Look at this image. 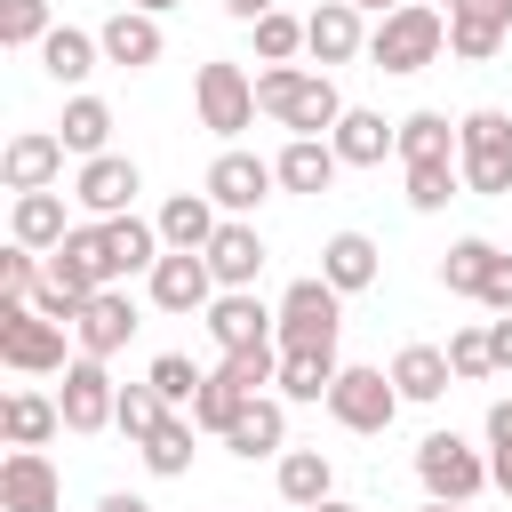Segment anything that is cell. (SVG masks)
Masks as SVG:
<instances>
[{
    "mask_svg": "<svg viewBox=\"0 0 512 512\" xmlns=\"http://www.w3.org/2000/svg\"><path fill=\"white\" fill-rule=\"evenodd\" d=\"M280 496L304 504V512L328 504V456H320V448H288V456H280Z\"/></svg>",
    "mask_w": 512,
    "mask_h": 512,
    "instance_id": "35",
    "label": "cell"
},
{
    "mask_svg": "<svg viewBox=\"0 0 512 512\" xmlns=\"http://www.w3.org/2000/svg\"><path fill=\"white\" fill-rule=\"evenodd\" d=\"M280 0H224V16H240V24H264Z\"/></svg>",
    "mask_w": 512,
    "mask_h": 512,
    "instance_id": "49",
    "label": "cell"
},
{
    "mask_svg": "<svg viewBox=\"0 0 512 512\" xmlns=\"http://www.w3.org/2000/svg\"><path fill=\"white\" fill-rule=\"evenodd\" d=\"M128 8H144V16H168V8H176V0H128Z\"/></svg>",
    "mask_w": 512,
    "mask_h": 512,
    "instance_id": "52",
    "label": "cell"
},
{
    "mask_svg": "<svg viewBox=\"0 0 512 512\" xmlns=\"http://www.w3.org/2000/svg\"><path fill=\"white\" fill-rule=\"evenodd\" d=\"M160 240H168L176 256H200V248L216 240V200H208V192H176V200L160 208Z\"/></svg>",
    "mask_w": 512,
    "mask_h": 512,
    "instance_id": "26",
    "label": "cell"
},
{
    "mask_svg": "<svg viewBox=\"0 0 512 512\" xmlns=\"http://www.w3.org/2000/svg\"><path fill=\"white\" fill-rule=\"evenodd\" d=\"M448 368H456L464 384H472V376H488V368H496V352H488V328H456V336H448Z\"/></svg>",
    "mask_w": 512,
    "mask_h": 512,
    "instance_id": "45",
    "label": "cell"
},
{
    "mask_svg": "<svg viewBox=\"0 0 512 512\" xmlns=\"http://www.w3.org/2000/svg\"><path fill=\"white\" fill-rule=\"evenodd\" d=\"M8 232H16V248H32V256H56V248L72 240V224H64V200H56V192H16Z\"/></svg>",
    "mask_w": 512,
    "mask_h": 512,
    "instance_id": "23",
    "label": "cell"
},
{
    "mask_svg": "<svg viewBox=\"0 0 512 512\" xmlns=\"http://www.w3.org/2000/svg\"><path fill=\"white\" fill-rule=\"evenodd\" d=\"M488 448H512V400L488 408Z\"/></svg>",
    "mask_w": 512,
    "mask_h": 512,
    "instance_id": "47",
    "label": "cell"
},
{
    "mask_svg": "<svg viewBox=\"0 0 512 512\" xmlns=\"http://www.w3.org/2000/svg\"><path fill=\"white\" fill-rule=\"evenodd\" d=\"M56 176H64V136H48V128L8 136V152H0V184L8 192H48Z\"/></svg>",
    "mask_w": 512,
    "mask_h": 512,
    "instance_id": "14",
    "label": "cell"
},
{
    "mask_svg": "<svg viewBox=\"0 0 512 512\" xmlns=\"http://www.w3.org/2000/svg\"><path fill=\"white\" fill-rule=\"evenodd\" d=\"M504 32H512V0H464V8L448 16V48H456L464 64H488V56L504 48Z\"/></svg>",
    "mask_w": 512,
    "mask_h": 512,
    "instance_id": "18",
    "label": "cell"
},
{
    "mask_svg": "<svg viewBox=\"0 0 512 512\" xmlns=\"http://www.w3.org/2000/svg\"><path fill=\"white\" fill-rule=\"evenodd\" d=\"M216 296H224V288H216L208 256H176V248H168V256L152 264V304H160V312H208Z\"/></svg>",
    "mask_w": 512,
    "mask_h": 512,
    "instance_id": "15",
    "label": "cell"
},
{
    "mask_svg": "<svg viewBox=\"0 0 512 512\" xmlns=\"http://www.w3.org/2000/svg\"><path fill=\"white\" fill-rule=\"evenodd\" d=\"M48 32V0H0V48H40Z\"/></svg>",
    "mask_w": 512,
    "mask_h": 512,
    "instance_id": "42",
    "label": "cell"
},
{
    "mask_svg": "<svg viewBox=\"0 0 512 512\" xmlns=\"http://www.w3.org/2000/svg\"><path fill=\"white\" fill-rule=\"evenodd\" d=\"M272 168H280V192H328L344 160H336L328 136H288V152H280Z\"/></svg>",
    "mask_w": 512,
    "mask_h": 512,
    "instance_id": "24",
    "label": "cell"
},
{
    "mask_svg": "<svg viewBox=\"0 0 512 512\" xmlns=\"http://www.w3.org/2000/svg\"><path fill=\"white\" fill-rule=\"evenodd\" d=\"M96 48H104V64H120V72H144V64H160V16H144V8H120L104 32H96Z\"/></svg>",
    "mask_w": 512,
    "mask_h": 512,
    "instance_id": "19",
    "label": "cell"
},
{
    "mask_svg": "<svg viewBox=\"0 0 512 512\" xmlns=\"http://www.w3.org/2000/svg\"><path fill=\"white\" fill-rule=\"evenodd\" d=\"M496 256H504V248H488V240H456V248L440 256V288H448V296H480L488 272H496Z\"/></svg>",
    "mask_w": 512,
    "mask_h": 512,
    "instance_id": "33",
    "label": "cell"
},
{
    "mask_svg": "<svg viewBox=\"0 0 512 512\" xmlns=\"http://www.w3.org/2000/svg\"><path fill=\"white\" fill-rule=\"evenodd\" d=\"M480 304H488V312H512V256H496V272H488Z\"/></svg>",
    "mask_w": 512,
    "mask_h": 512,
    "instance_id": "46",
    "label": "cell"
},
{
    "mask_svg": "<svg viewBox=\"0 0 512 512\" xmlns=\"http://www.w3.org/2000/svg\"><path fill=\"white\" fill-rule=\"evenodd\" d=\"M168 416H176V408H168V400H160L152 384H120V416H112V424H120V432H128L136 448H144V440H152V432H160Z\"/></svg>",
    "mask_w": 512,
    "mask_h": 512,
    "instance_id": "38",
    "label": "cell"
},
{
    "mask_svg": "<svg viewBox=\"0 0 512 512\" xmlns=\"http://www.w3.org/2000/svg\"><path fill=\"white\" fill-rule=\"evenodd\" d=\"M488 480H496V488L512 496V448H496V456H488Z\"/></svg>",
    "mask_w": 512,
    "mask_h": 512,
    "instance_id": "51",
    "label": "cell"
},
{
    "mask_svg": "<svg viewBox=\"0 0 512 512\" xmlns=\"http://www.w3.org/2000/svg\"><path fill=\"white\" fill-rule=\"evenodd\" d=\"M256 112H272V120H280V128H296V136H336L344 96H336V80H328V72L272 64V72L256 80Z\"/></svg>",
    "mask_w": 512,
    "mask_h": 512,
    "instance_id": "1",
    "label": "cell"
},
{
    "mask_svg": "<svg viewBox=\"0 0 512 512\" xmlns=\"http://www.w3.org/2000/svg\"><path fill=\"white\" fill-rule=\"evenodd\" d=\"M488 352H496V368H512V320H488Z\"/></svg>",
    "mask_w": 512,
    "mask_h": 512,
    "instance_id": "48",
    "label": "cell"
},
{
    "mask_svg": "<svg viewBox=\"0 0 512 512\" xmlns=\"http://www.w3.org/2000/svg\"><path fill=\"white\" fill-rule=\"evenodd\" d=\"M320 280H328L336 296L368 288V280H376V240H368V232H336V240L320 248Z\"/></svg>",
    "mask_w": 512,
    "mask_h": 512,
    "instance_id": "27",
    "label": "cell"
},
{
    "mask_svg": "<svg viewBox=\"0 0 512 512\" xmlns=\"http://www.w3.org/2000/svg\"><path fill=\"white\" fill-rule=\"evenodd\" d=\"M136 192H144L136 160H120V152H104V160H80V184H72V200H80L96 224H112V216H136Z\"/></svg>",
    "mask_w": 512,
    "mask_h": 512,
    "instance_id": "9",
    "label": "cell"
},
{
    "mask_svg": "<svg viewBox=\"0 0 512 512\" xmlns=\"http://www.w3.org/2000/svg\"><path fill=\"white\" fill-rule=\"evenodd\" d=\"M424 512H472V504H424Z\"/></svg>",
    "mask_w": 512,
    "mask_h": 512,
    "instance_id": "56",
    "label": "cell"
},
{
    "mask_svg": "<svg viewBox=\"0 0 512 512\" xmlns=\"http://www.w3.org/2000/svg\"><path fill=\"white\" fill-rule=\"evenodd\" d=\"M336 328H344V296L328 280H296L280 296V352H336Z\"/></svg>",
    "mask_w": 512,
    "mask_h": 512,
    "instance_id": "5",
    "label": "cell"
},
{
    "mask_svg": "<svg viewBox=\"0 0 512 512\" xmlns=\"http://www.w3.org/2000/svg\"><path fill=\"white\" fill-rule=\"evenodd\" d=\"M208 336H216L224 352L280 344V312H264V304H256V288H224V296L208 304Z\"/></svg>",
    "mask_w": 512,
    "mask_h": 512,
    "instance_id": "11",
    "label": "cell"
},
{
    "mask_svg": "<svg viewBox=\"0 0 512 512\" xmlns=\"http://www.w3.org/2000/svg\"><path fill=\"white\" fill-rule=\"evenodd\" d=\"M392 384H400V400H440V392L456 384V368H448V352H440V344H400Z\"/></svg>",
    "mask_w": 512,
    "mask_h": 512,
    "instance_id": "28",
    "label": "cell"
},
{
    "mask_svg": "<svg viewBox=\"0 0 512 512\" xmlns=\"http://www.w3.org/2000/svg\"><path fill=\"white\" fill-rule=\"evenodd\" d=\"M336 160L344 168H376L384 152H400V120H384V112H360V104H344V120H336Z\"/></svg>",
    "mask_w": 512,
    "mask_h": 512,
    "instance_id": "20",
    "label": "cell"
},
{
    "mask_svg": "<svg viewBox=\"0 0 512 512\" xmlns=\"http://www.w3.org/2000/svg\"><path fill=\"white\" fill-rule=\"evenodd\" d=\"M240 408H248V392H240V384H224V376H216V368H208V384H200V400H192V424H200V432H216V440H224V432H232V424H240Z\"/></svg>",
    "mask_w": 512,
    "mask_h": 512,
    "instance_id": "37",
    "label": "cell"
},
{
    "mask_svg": "<svg viewBox=\"0 0 512 512\" xmlns=\"http://www.w3.org/2000/svg\"><path fill=\"white\" fill-rule=\"evenodd\" d=\"M352 8H376V16H392V8H408V0H352Z\"/></svg>",
    "mask_w": 512,
    "mask_h": 512,
    "instance_id": "53",
    "label": "cell"
},
{
    "mask_svg": "<svg viewBox=\"0 0 512 512\" xmlns=\"http://www.w3.org/2000/svg\"><path fill=\"white\" fill-rule=\"evenodd\" d=\"M328 416L344 432H384L400 416V384L384 368H336V392H328Z\"/></svg>",
    "mask_w": 512,
    "mask_h": 512,
    "instance_id": "6",
    "label": "cell"
},
{
    "mask_svg": "<svg viewBox=\"0 0 512 512\" xmlns=\"http://www.w3.org/2000/svg\"><path fill=\"white\" fill-rule=\"evenodd\" d=\"M224 384H240L248 400H264V384H280V344H256V352H224L216 360Z\"/></svg>",
    "mask_w": 512,
    "mask_h": 512,
    "instance_id": "36",
    "label": "cell"
},
{
    "mask_svg": "<svg viewBox=\"0 0 512 512\" xmlns=\"http://www.w3.org/2000/svg\"><path fill=\"white\" fill-rule=\"evenodd\" d=\"M312 512H360V504H336V496H328V504H312Z\"/></svg>",
    "mask_w": 512,
    "mask_h": 512,
    "instance_id": "54",
    "label": "cell"
},
{
    "mask_svg": "<svg viewBox=\"0 0 512 512\" xmlns=\"http://www.w3.org/2000/svg\"><path fill=\"white\" fill-rule=\"evenodd\" d=\"M56 424H64V408H56V400H40V392H8V408H0L8 448H40Z\"/></svg>",
    "mask_w": 512,
    "mask_h": 512,
    "instance_id": "30",
    "label": "cell"
},
{
    "mask_svg": "<svg viewBox=\"0 0 512 512\" xmlns=\"http://www.w3.org/2000/svg\"><path fill=\"white\" fill-rule=\"evenodd\" d=\"M456 184H464V168H456V160H424V168H408V208H416V216H432V208H448V200H456Z\"/></svg>",
    "mask_w": 512,
    "mask_h": 512,
    "instance_id": "40",
    "label": "cell"
},
{
    "mask_svg": "<svg viewBox=\"0 0 512 512\" xmlns=\"http://www.w3.org/2000/svg\"><path fill=\"white\" fill-rule=\"evenodd\" d=\"M336 392V352H280V400H328Z\"/></svg>",
    "mask_w": 512,
    "mask_h": 512,
    "instance_id": "34",
    "label": "cell"
},
{
    "mask_svg": "<svg viewBox=\"0 0 512 512\" xmlns=\"http://www.w3.org/2000/svg\"><path fill=\"white\" fill-rule=\"evenodd\" d=\"M416 480H424L432 504H472V496L488 488V456L464 448L456 432H424V440H416Z\"/></svg>",
    "mask_w": 512,
    "mask_h": 512,
    "instance_id": "4",
    "label": "cell"
},
{
    "mask_svg": "<svg viewBox=\"0 0 512 512\" xmlns=\"http://www.w3.org/2000/svg\"><path fill=\"white\" fill-rule=\"evenodd\" d=\"M208 256V272H216V288H256V272H264V240H256V224H216V240L200 248Z\"/></svg>",
    "mask_w": 512,
    "mask_h": 512,
    "instance_id": "21",
    "label": "cell"
},
{
    "mask_svg": "<svg viewBox=\"0 0 512 512\" xmlns=\"http://www.w3.org/2000/svg\"><path fill=\"white\" fill-rule=\"evenodd\" d=\"M440 48H448V16H440V8H424V0L392 8V16L368 32V56H376L384 72H424Z\"/></svg>",
    "mask_w": 512,
    "mask_h": 512,
    "instance_id": "3",
    "label": "cell"
},
{
    "mask_svg": "<svg viewBox=\"0 0 512 512\" xmlns=\"http://www.w3.org/2000/svg\"><path fill=\"white\" fill-rule=\"evenodd\" d=\"M96 56H104V48H96L88 32H72V24H56V32L40 40V64H48V80H64V88H72V80H88V72H96Z\"/></svg>",
    "mask_w": 512,
    "mask_h": 512,
    "instance_id": "31",
    "label": "cell"
},
{
    "mask_svg": "<svg viewBox=\"0 0 512 512\" xmlns=\"http://www.w3.org/2000/svg\"><path fill=\"white\" fill-rule=\"evenodd\" d=\"M192 432H200L192 416H168V424H160V432L144 440V464H152L160 480H176V472H192Z\"/></svg>",
    "mask_w": 512,
    "mask_h": 512,
    "instance_id": "39",
    "label": "cell"
},
{
    "mask_svg": "<svg viewBox=\"0 0 512 512\" xmlns=\"http://www.w3.org/2000/svg\"><path fill=\"white\" fill-rule=\"evenodd\" d=\"M192 104H200V128H216V136H240L248 120H256V80L240 72V64H200V80H192Z\"/></svg>",
    "mask_w": 512,
    "mask_h": 512,
    "instance_id": "7",
    "label": "cell"
},
{
    "mask_svg": "<svg viewBox=\"0 0 512 512\" xmlns=\"http://www.w3.org/2000/svg\"><path fill=\"white\" fill-rule=\"evenodd\" d=\"M424 8H448V16H456V8H464V0H424Z\"/></svg>",
    "mask_w": 512,
    "mask_h": 512,
    "instance_id": "55",
    "label": "cell"
},
{
    "mask_svg": "<svg viewBox=\"0 0 512 512\" xmlns=\"http://www.w3.org/2000/svg\"><path fill=\"white\" fill-rule=\"evenodd\" d=\"M456 168H464V192H512V120L496 104L464 112L456 120Z\"/></svg>",
    "mask_w": 512,
    "mask_h": 512,
    "instance_id": "2",
    "label": "cell"
},
{
    "mask_svg": "<svg viewBox=\"0 0 512 512\" xmlns=\"http://www.w3.org/2000/svg\"><path fill=\"white\" fill-rule=\"evenodd\" d=\"M400 160H408V168H424V160H456V128H448V112H408V120H400Z\"/></svg>",
    "mask_w": 512,
    "mask_h": 512,
    "instance_id": "32",
    "label": "cell"
},
{
    "mask_svg": "<svg viewBox=\"0 0 512 512\" xmlns=\"http://www.w3.org/2000/svg\"><path fill=\"white\" fill-rule=\"evenodd\" d=\"M224 448H232V456H248V464H256V456H280V448H288V400H280V392L248 400V408H240V424L224 432Z\"/></svg>",
    "mask_w": 512,
    "mask_h": 512,
    "instance_id": "22",
    "label": "cell"
},
{
    "mask_svg": "<svg viewBox=\"0 0 512 512\" xmlns=\"http://www.w3.org/2000/svg\"><path fill=\"white\" fill-rule=\"evenodd\" d=\"M56 408H64V432H104L112 416H120V392H112V376H104V360H72L64 368V392H56Z\"/></svg>",
    "mask_w": 512,
    "mask_h": 512,
    "instance_id": "10",
    "label": "cell"
},
{
    "mask_svg": "<svg viewBox=\"0 0 512 512\" xmlns=\"http://www.w3.org/2000/svg\"><path fill=\"white\" fill-rule=\"evenodd\" d=\"M72 336H80V352H88V360H112V352L136 336V304H128V288L88 296V304H80V320H72Z\"/></svg>",
    "mask_w": 512,
    "mask_h": 512,
    "instance_id": "16",
    "label": "cell"
},
{
    "mask_svg": "<svg viewBox=\"0 0 512 512\" xmlns=\"http://www.w3.org/2000/svg\"><path fill=\"white\" fill-rule=\"evenodd\" d=\"M304 48H312V64H352V56L368 48L360 8H352V0H320V8L304 16Z\"/></svg>",
    "mask_w": 512,
    "mask_h": 512,
    "instance_id": "17",
    "label": "cell"
},
{
    "mask_svg": "<svg viewBox=\"0 0 512 512\" xmlns=\"http://www.w3.org/2000/svg\"><path fill=\"white\" fill-rule=\"evenodd\" d=\"M40 280H48V264H40L32 248H8V256H0V304H32Z\"/></svg>",
    "mask_w": 512,
    "mask_h": 512,
    "instance_id": "44",
    "label": "cell"
},
{
    "mask_svg": "<svg viewBox=\"0 0 512 512\" xmlns=\"http://www.w3.org/2000/svg\"><path fill=\"white\" fill-rule=\"evenodd\" d=\"M0 360L24 376H48V368H64V328L40 320L32 304H0Z\"/></svg>",
    "mask_w": 512,
    "mask_h": 512,
    "instance_id": "8",
    "label": "cell"
},
{
    "mask_svg": "<svg viewBox=\"0 0 512 512\" xmlns=\"http://www.w3.org/2000/svg\"><path fill=\"white\" fill-rule=\"evenodd\" d=\"M96 512H152V504H144V496H128V488H112V496H104Z\"/></svg>",
    "mask_w": 512,
    "mask_h": 512,
    "instance_id": "50",
    "label": "cell"
},
{
    "mask_svg": "<svg viewBox=\"0 0 512 512\" xmlns=\"http://www.w3.org/2000/svg\"><path fill=\"white\" fill-rule=\"evenodd\" d=\"M248 32H256V56H264V64H288V56L304 48V16H288V8H272V16L248 24Z\"/></svg>",
    "mask_w": 512,
    "mask_h": 512,
    "instance_id": "43",
    "label": "cell"
},
{
    "mask_svg": "<svg viewBox=\"0 0 512 512\" xmlns=\"http://www.w3.org/2000/svg\"><path fill=\"white\" fill-rule=\"evenodd\" d=\"M104 256H112V280H128V272H152V264L168 256V240H160V224H144V216H112V224H104Z\"/></svg>",
    "mask_w": 512,
    "mask_h": 512,
    "instance_id": "25",
    "label": "cell"
},
{
    "mask_svg": "<svg viewBox=\"0 0 512 512\" xmlns=\"http://www.w3.org/2000/svg\"><path fill=\"white\" fill-rule=\"evenodd\" d=\"M0 512H64V480L40 448H16L0 464Z\"/></svg>",
    "mask_w": 512,
    "mask_h": 512,
    "instance_id": "13",
    "label": "cell"
},
{
    "mask_svg": "<svg viewBox=\"0 0 512 512\" xmlns=\"http://www.w3.org/2000/svg\"><path fill=\"white\" fill-rule=\"evenodd\" d=\"M272 184H280V168L256 160V152H216V160H208V200H216L224 216H248Z\"/></svg>",
    "mask_w": 512,
    "mask_h": 512,
    "instance_id": "12",
    "label": "cell"
},
{
    "mask_svg": "<svg viewBox=\"0 0 512 512\" xmlns=\"http://www.w3.org/2000/svg\"><path fill=\"white\" fill-rule=\"evenodd\" d=\"M56 136H64V152H80V160H104L112 104H104V96H72V104H64V120H56Z\"/></svg>",
    "mask_w": 512,
    "mask_h": 512,
    "instance_id": "29",
    "label": "cell"
},
{
    "mask_svg": "<svg viewBox=\"0 0 512 512\" xmlns=\"http://www.w3.org/2000/svg\"><path fill=\"white\" fill-rule=\"evenodd\" d=\"M144 384H152V392H160V400H168V408H192V400H200V384H208V376H200V368H192V360H184V352H160V360H152V368H144Z\"/></svg>",
    "mask_w": 512,
    "mask_h": 512,
    "instance_id": "41",
    "label": "cell"
}]
</instances>
